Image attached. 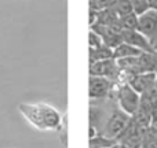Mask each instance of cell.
<instances>
[{"instance_id":"1","label":"cell","mask_w":157,"mask_h":148,"mask_svg":"<svg viewBox=\"0 0 157 148\" xmlns=\"http://www.w3.org/2000/svg\"><path fill=\"white\" fill-rule=\"evenodd\" d=\"M18 113L32 128L41 132L58 130L61 133V140L66 146V114H62L54 106L44 102L28 103L21 102L17 106Z\"/></svg>"},{"instance_id":"2","label":"cell","mask_w":157,"mask_h":148,"mask_svg":"<svg viewBox=\"0 0 157 148\" xmlns=\"http://www.w3.org/2000/svg\"><path fill=\"white\" fill-rule=\"evenodd\" d=\"M113 96L117 102V107L123 113L127 114V115L134 117L136 114V111L139 110L142 96L134 88H131L127 82L116 84V88L113 91Z\"/></svg>"},{"instance_id":"3","label":"cell","mask_w":157,"mask_h":148,"mask_svg":"<svg viewBox=\"0 0 157 148\" xmlns=\"http://www.w3.org/2000/svg\"><path fill=\"white\" fill-rule=\"evenodd\" d=\"M90 75L106 77L116 84H124L125 82L124 75H123L119 65H117V60L114 59V58L90 63Z\"/></svg>"},{"instance_id":"4","label":"cell","mask_w":157,"mask_h":148,"mask_svg":"<svg viewBox=\"0 0 157 148\" xmlns=\"http://www.w3.org/2000/svg\"><path fill=\"white\" fill-rule=\"evenodd\" d=\"M130 121H131V117L127 115L125 113H123V111L117 107V110H114L113 113L108 117L105 125H103V132L101 133V135L106 136V137H109V139L117 140V139L121 136V133L125 130V128L128 126Z\"/></svg>"},{"instance_id":"5","label":"cell","mask_w":157,"mask_h":148,"mask_svg":"<svg viewBox=\"0 0 157 148\" xmlns=\"http://www.w3.org/2000/svg\"><path fill=\"white\" fill-rule=\"evenodd\" d=\"M88 84V95L91 100H102L106 97H110L116 88V82L110 81L106 77H99V75H90Z\"/></svg>"},{"instance_id":"6","label":"cell","mask_w":157,"mask_h":148,"mask_svg":"<svg viewBox=\"0 0 157 148\" xmlns=\"http://www.w3.org/2000/svg\"><path fill=\"white\" fill-rule=\"evenodd\" d=\"M136 30H139L145 37L149 38L150 43L155 45L157 43V11L149 10L144 15L138 16Z\"/></svg>"},{"instance_id":"7","label":"cell","mask_w":157,"mask_h":148,"mask_svg":"<svg viewBox=\"0 0 157 148\" xmlns=\"http://www.w3.org/2000/svg\"><path fill=\"white\" fill-rule=\"evenodd\" d=\"M127 84L134 88L138 93L144 95L156 86V73H141L130 75Z\"/></svg>"},{"instance_id":"8","label":"cell","mask_w":157,"mask_h":148,"mask_svg":"<svg viewBox=\"0 0 157 148\" xmlns=\"http://www.w3.org/2000/svg\"><path fill=\"white\" fill-rule=\"evenodd\" d=\"M123 41L139 48L144 52H156V48L147 37H145L139 30H123L121 32Z\"/></svg>"},{"instance_id":"9","label":"cell","mask_w":157,"mask_h":148,"mask_svg":"<svg viewBox=\"0 0 157 148\" xmlns=\"http://www.w3.org/2000/svg\"><path fill=\"white\" fill-rule=\"evenodd\" d=\"M144 51H141L139 48H135L134 45L123 41L121 44L116 47L113 49V58L114 59H123V58H134V56H139Z\"/></svg>"},{"instance_id":"10","label":"cell","mask_w":157,"mask_h":148,"mask_svg":"<svg viewBox=\"0 0 157 148\" xmlns=\"http://www.w3.org/2000/svg\"><path fill=\"white\" fill-rule=\"evenodd\" d=\"M113 58V48L108 45H101L95 49L90 48V63L92 62H98V60H106V59H112Z\"/></svg>"},{"instance_id":"11","label":"cell","mask_w":157,"mask_h":148,"mask_svg":"<svg viewBox=\"0 0 157 148\" xmlns=\"http://www.w3.org/2000/svg\"><path fill=\"white\" fill-rule=\"evenodd\" d=\"M119 22L121 30H136V27H138V16L134 13L119 16Z\"/></svg>"},{"instance_id":"12","label":"cell","mask_w":157,"mask_h":148,"mask_svg":"<svg viewBox=\"0 0 157 148\" xmlns=\"http://www.w3.org/2000/svg\"><path fill=\"white\" fill-rule=\"evenodd\" d=\"M116 143L117 140H114V139H109L103 135H98L97 137L90 139V148H112Z\"/></svg>"},{"instance_id":"13","label":"cell","mask_w":157,"mask_h":148,"mask_svg":"<svg viewBox=\"0 0 157 148\" xmlns=\"http://www.w3.org/2000/svg\"><path fill=\"white\" fill-rule=\"evenodd\" d=\"M131 4H132V13L136 16L144 15L145 13L150 10L147 0H131Z\"/></svg>"},{"instance_id":"14","label":"cell","mask_w":157,"mask_h":148,"mask_svg":"<svg viewBox=\"0 0 157 148\" xmlns=\"http://www.w3.org/2000/svg\"><path fill=\"white\" fill-rule=\"evenodd\" d=\"M88 45L91 49H95L98 47L103 45V40L101 37V34H98L95 30H90V34H88Z\"/></svg>"},{"instance_id":"15","label":"cell","mask_w":157,"mask_h":148,"mask_svg":"<svg viewBox=\"0 0 157 148\" xmlns=\"http://www.w3.org/2000/svg\"><path fill=\"white\" fill-rule=\"evenodd\" d=\"M149 3V8L153 11H157V0H147Z\"/></svg>"},{"instance_id":"16","label":"cell","mask_w":157,"mask_h":148,"mask_svg":"<svg viewBox=\"0 0 157 148\" xmlns=\"http://www.w3.org/2000/svg\"><path fill=\"white\" fill-rule=\"evenodd\" d=\"M156 88H157V73H156Z\"/></svg>"},{"instance_id":"17","label":"cell","mask_w":157,"mask_h":148,"mask_svg":"<svg viewBox=\"0 0 157 148\" xmlns=\"http://www.w3.org/2000/svg\"><path fill=\"white\" fill-rule=\"evenodd\" d=\"M106 148H109V147H106Z\"/></svg>"}]
</instances>
